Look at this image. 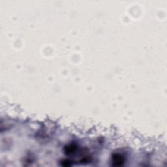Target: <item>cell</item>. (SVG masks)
I'll return each mask as SVG.
<instances>
[{
    "instance_id": "cell-1",
    "label": "cell",
    "mask_w": 167,
    "mask_h": 167,
    "mask_svg": "<svg viewBox=\"0 0 167 167\" xmlns=\"http://www.w3.org/2000/svg\"><path fill=\"white\" fill-rule=\"evenodd\" d=\"M112 162L115 166H121L124 162V158L120 154H115L112 157Z\"/></svg>"
}]
</instances>
